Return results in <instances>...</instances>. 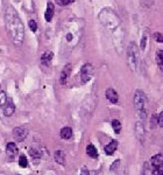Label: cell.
Wrapping results in <instances>:
<instances>
[{
	"mask_svg": "<svg viewBox=\"0 0 163 175\" xmlns=\"http://www.w3.org/2000/svg\"><path fill=\"white\" fill-rule=\"evenodd\" d=\"M42 151H43V148L41 147V146H33L29 148V153L32 155L33 159H39V158H41L42 156Z\"/></svg>",
	"mask_w": 163,
	"mask_h": 175,
	"instance_id": "7c38bea8",
	"label": "cell"
},
{
	"mask_svg": "<svg viewBox=\"0 0 163 175\" xmlns=\"http://www.w3.org/2000/svg\"><path fill=\"white\" fill-rule=\"evenodd\" d=\"M135 131H136L138 138L142 141V138L144 137V129H143V125H142L141 121H138V123L135 124Z\"/></svg>",
	"mask_w": 163,
	"mask_h": 175,
	"instance_id": "e0dca14e",
	"label": "cell"
},
{
	"mask_svg": "<svg viewBox=\"0 0 163 175\" xmlns=\"http://www.w3.org/2000/svg\"><path fill=\"white\" fill-rule=\"evenodd\" d=\"M146 44H147V36H143L141 40V49L146 48Z\"/></svg>",
	"mask_w": 163,
	"mask_h": 175,
	"instance_id": "4dcf8cb0",
	"label": "cell"
},
{
	"mask_svg": "<svg viewBox=\"0 0 163 175\" xmlns=\"http://www.w3.org/2000/svg\"><path fill=\"white\" fill-rule=\"evenodd\" d=\"M86 153L89 156H91V158H93V159H96V158H98V152L97 150H96V147L93 146V145H87L86 147Z\"/></svg>",
	"mask_w": 163,
	"mask_h": 175,
	"instance_id": "d6986e66",
	"label": "cell"
},
{
	"mask_svg": "<svg viewBox=\"0 0 163 175\" xmlns=\"http://www.w3.org/2000/svg\"><path fill=\"white\" fill-rule=\"evenodd\" d=\"M152 166L155 168V167H159L163 165V154H156L152 158Z\"/></svg>",
	"mask_w": 163,
	"mask_h": 175,
	"instance_id": "2e32d148",
	"label": "cell"
},
{
	"mask_svg": "<svg viewBox=\"0 0 163 175\" xmlns=\"http://www.w3.org/2000/svg\"><path fill=\"white\" fill-rule=\"evenodd\" d=\"M112 127H113V130H114L115 133H120V131H121V124H120V121L114 119V120L112 121Z\"/></svg>",
	"mask_w": 163,
	"mask_h": 175,
	"instance_id": "44dd1931",
	"label": "cell"
},
{
	"mask_svg": "<svg viewBox=\"0 0 163 175\" xmlns=\"http://www.w3.org/2000/svg\"><path fill=\"white\" fill-rule=\"evenodd\" d=\"M157 123H159V125H160L161 127H163V111L159 114V121H157Z\"/></svg>",
	"mask_w": 163,
	"mask_h": 175,
	"instance_id": "f1b7e54d",
	"label": "cell"
},
{
	"mask_svg": "<svg viewBox=\"0 0 163 175\" xmlns=\"http://www.w3.org/2000/svg\"><path fill=\"white\" fill-rule=\"evenodd\" d=\"M152 173H150V169H149V166H148V164H144V173H143V175H150Z\"/></svg>",
	"mask_w": 163,
	"mask_h": 175,
	"instance_id": "83f0119b",
	"label": "cell"
},
{
	"mask_svg": "<svg viewBox=\"0 0 163 175\" xmlns=\"http://www.w3.org/2000/svg\"><path fill=\"white\" fill-rule=\"evenodd\" d=\"M5 27L12 43L15 47H20L25 39V27L16 10L11 5L5 10Z\"/></svg>",
	"mask_w": 163,
	"mask_h": 175,
	"instance_id": "6da1fadb",
	"label": "cell"
},
{
	"mask_svg": "<svg viewBox=\"0 0 163 175\" xmlns=\"http://www.w3.org/2000/svg\"><path fill=\"white\" fill-rule=\"evenodd\" d=\"M126 55H127V64L130 67L132 71H136L140 63V53L139 48L134 42H130L126 49Z\"/></svg>",
	"mask_w": 163,
	"mask_h": 175,
	"instance_id": "3957f363",
	"label": "cell"
},
{
	"mask_svg": "<svg viewBox=\"0 0 163 175\" xmlns=\"http://www.w3.org/2000/svg\"><path fill=\"white\" fill-rule=\"evenodd\" d=\"M99 20L106 28L112 29L113 32H115V31H118V29L121 28L120 27L119 18L117 16V14L112 10H107V8L103 10V11L100 12V14H99Z\"/></svg>",
	"mask_w": 163,
	"mask_h": 175,
	"instance_id": "7a4b0ae2",
	"label": "cell"
},
{
	"mask_svg": "<svg viewBox=\"0 0 163 175\" xmlns=\"http://www.w3.org/2000/svg\"><path fill=\"white\" fill-rule=\"evenodd\" d=\"M54 158H55V161L58 165H62L63 166L65 164V154L63 151H61V150L60 151H56L54 154Z\"/></svg>",
	"mask_w": 163,
	"mask_h": 175,
	"instance_id": "5bb4252c",
	"label": "cell"
},
{
	"mask_svg": "<svg viewBox=\"0 0 163 175\" xmlns=\"http://www.w3.org/2000/svg\"><path fill=\"white\" fill-rule=\"evenodd\" d=\"M82 175H89V172H87L86 168H83L82 169Z\"/></svg>",
	"mask_w": 163,
	"mask_h": 175,
	"instance_id": "1f68e13d",
	"label": "cell"
},
{
	"mask_svg": "<svg viewBox=\"0 0 163 175\" xmlns=\"http://www.w3.org/2000/svg\"><path fill=\"white\" fill-rule=\"evenodd\" d=\"M53 57H54V54H53L51 52H45V53L42 54V56H41V61H42L43 64H49V63L51 62Z\"/></svg>",
	"mask_w": 163,
	"mask_h": 175,
	"instance_id": "ac0fdd59",
	"label": "cell"
},
{
	"mask_svg": "<svg viewBox=\"0 0 163 175\" xmlns=\"http://www.w3.org/2000/svg\"><path fill=\"white\" fill-rule=\"evenodd\" d=\"M18 153H19V148L14 142H8L6 145V154H7V156H8V159L11 161H13L15 159Z\"/></svg>",
	"mask_w": 163,
	"mask_h": 175,
	"instance_id": "52a82bcc",
	"label": "cell"
},
{
	"mask_svg": "<svg viewBox=\"0 0 163 175\" xmlns=\"http://www.w3.org/2000/svg\"><path fill=\"white\" fill-rule=\"evenodd\" d=\"M55 13V6L53 2H48V6H47V10L44 12V19L47 22H50L53 20V16H54Z\"/></svg>",
	"mask_w": 163,
	"mask_h": 175,
	"instance_id": "30bf717a",
	"label": "cell"
},
{
	"mask_svg": "<svg viewBox=\"0 0 163 175\" xmlns=\"http://www.w3.org/2000/svg\"><path fill=\"white\" fill-rule=\"evenodd\" d=\"M153 175H163V165L159 166V167H155L154 171H153Z\"/></svg>",
	"mask_w": 163,
	"mask_h": 175,
	"instance_id": "cb8c5ba5",
	"label": "cell"
},
{
	"mask_svg": "<svg viewBox=\"0 0 163 175\" xmlns=\"http://www.w3.org/2000/svg\"><path fill=\"white\" fill-rule=\"evenodd\" d=\"M72 137V129L69 127V126H65L61 130V138L64 139V140H68Z\"/></svg>",
	"mask_w": 163,
	"mask_h": 175,
	"instance_id": "9a60e30c",
	"label": "cell"
},
{
	"mask_svg": "<svg viewBox=\"0 0 163 175\" xmlns=\"http://www.w3.org/2000/svg\"><path fill=\"white\" fill-rule=\"evenodd\" d=\"M71 70H72V66H71L70 63H68V64H66V66L62 69L61 77H60V82H61V84H62V85H64L65 83H66L68 78H69L70 74H71Z\"/></svg>",
	"mask_w": 163,
	"mask_h": 175,
	"instance_id": "9c48e42d",
	"label": "cell"
},
{
	"mask_svg": "<svg viewBox=\"0 0 163 175\" xmlns=\"http://www.w3.org/2000/svg\"><path fill=\"white\" fill-rule=\"evenodd\" d=\"M106 98L109 99L111 103H113V104H117L119 102V96H118L117 91L114 89H112V88H109V89L106 90Z\"/></svg>",
	"mask_w": 163,
	"mask_h": 175,
	"instance_id": "8fae6325",
	"label": "cell"
},
{
	"mask_svg": "<svg viewBox=\"0 0 163 175\" xmlns=\"http://www.w3.org/2000/svg\"><path fill=\"white\" fill-rule=\"evenodd\" d=\"M7 100V96L4 91H0V106H4V104L6 103Z\"/></svg>",
	"mask_w": 163,
	"mask_h": 175,
	"instance_id": "484cf974",
	"label": "cell"
},
{
	"mask_svg": "<svg viewBox=\"0 0 163 175\" xmlns=\"http://www.w3.org/2000/svg\"><path fill=\"white\" fill-rule=\"evenodd\" d=\"M28 130L26 129V127H23V126H18V127H15L14 130H13V138L16 140V141H23L26 138H27V135H28Z\"/></svg>",
	"mask_w": 163,
	"mask_h": 175,
	"instance_id": "8992f818",
	"label": "cell"
},
{
	"mask_svg": "<svg viewBox=\"0 0 163 175\" xmlns=\"http://www.w3.org/2000/svg\"><path fill=\"white\" fill-rule=\"evenodd\" d=\"M92 76H93V66L87 62L80 68V79L83 83H87Z\"/></svg>",
	"mask_w": 163,
	"mask_h": 175,
	"instance_id": "5b68a950",
	"label": "cell"
},
{
	"mask_svg": "<svg viewBox=\"0 0 163 175\" xmlns=\"http://www.w3.org/2000/svg\"><path fill=\"white\" fill-rule=\"evenodd\" d=\"M28 26H29L31 31H32V32H34V33L37 31V23H36V21H35V20H29Z\"/></svg>",
	"mask_w": 163,
	"mask_h": 175,
	"instance_id": "d4e9b609",
	"label": "cell"
},
{
	"mask_svg": "<svg viewBox=\"0 0 163 175\" xmlns=\"http://www.w3.org/2000/svg\"><path fill=\"white\" fill-rule=\"evenodd\" d=\"M74 1H76V0H56L57 5H60V6H68V5L72 4Z\"/></svg>",
	"mask_w": 163,
	"mask_h": 175,
	"instance_id": "603a6c76",
	"label": "cell"
},
{
	"mask_svg": "<svg viewBox=\"0 0 163 175\" xmlns=\"http://www.w3.org/2000/svg\"><path fill=\"white\" fill-rule=\"evenodd\" d=\"M117 147H118V141L117 140H112L107 146H105V153L107 155H112L115 152Z\"/></svg>",
	"mask_w": 163,
	"mask_h": 175,
	"instance_id": "4fadbf2b",
	"label": "cell"
},
{
	"mask_svg": "<svg viewBox=\"0 0 163 175\" xmlns=\"http://www.w3.org/2000/svg\"><path fill=\"white\" fill-rule=\"evenodd\" d=\"M142 1L146 5V7H150L153 4H154V0H142Z\"/></svg>",
	"mask_w": 163,
	"mask_h": 175,
	"instance_id": "f546056e",
	"label": "cell"
},
{
	"mask_svg": "<svg viewBox=\"0 0 163 175\" xmlns=\"http://www.w3.org/2000/svg\"><path fill=\"white\" fill-rule=\"evenodd\" d=\"M134 105L138 111V114L144 118L147 116V97L142 90H136L134 93Z\"/></svg>",
	"mask_w": 163,
	"mask_h": 175,
	"instance_id": "277c9868",
	"label": "cell"
},
{
	"mask_svg": "<svg viewBox=\"0 0 163 175\" xmlns=\"http://www.w3.org/2000/svg\"><path fill=\"white\" fill-rule=\"evenodd\" d=\"M19 165H20V167H22V168H26L28 166V160H27L26 155H21L19 158Z\"/></svg>",
	"mask_w": 163,
	"mask_h": 175,
	"instance_id": "7402d4cb",
	"label": "cell"
},
{
	"mask_svg": "<svg viewBox=\"0 0 163 175\" xmlns=\"http://www.w3.org/2000/svg\"><path fill=\"white\" fill-rule=\"evenodd\" d=\"M156 62L159 68L163 71V50H159L156 53Z\"/></svg>",
	"mask_w": 163,
	"mask_h": 175,
	"instance_id": "ffe728a7",
	"label": "cell"
},
{
	"mask_svg": "<svg viewBox=\"0 0 163 175\" xmlns=\"http://www.w3.org/2000/svg\"><path fill=\"white\" fill-rule=\"evenodd\" d=\"M2 111H4V114H5L6 117H11L12 114L14 113V111H15V104H14L13 99L7 98L6 103H5L4 106H2Z\"/></svg>",
	"mask_w": 163,
	"mask_h": 175,
	"instance_id": "ba28073f",
	"label": "cell"
},
{
	"mask_svg": "<svg viewBox=\"0 0 163 175\" xmlns=\"http://www.w3.org/2000/svg\"><path fill=\"white\" fill-rule=\"evenodd\" d=\"M154 39L157 42H163V35L161 33H155L154 34Z\"/></svg>",
	"mask_w": 163,
	"mask_h": 175,
	"instance_id": "4316f807",
	"label": "cell"
}]
</instances>
